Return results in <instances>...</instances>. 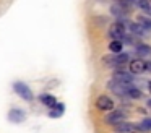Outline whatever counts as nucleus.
Returning a JSON list of instances; mask_svg holds the SVG:
<instances>
[{
	"instance_id": "obj_1",
	"label": "nucleus",
	"mask_w": 151,
	"mask_h": 133,
	"mask_svg": "<svg viewBox=\"0 0 151 133\" xmlns=\"http://www.w3.org/2000/svg\"><path fill=\"white\" fill-rule=\"evenodd\" d=\"M102 62H104L106 65H109V67L115 68V70H119V68H122L125 63H128L130 62V54H114V55H106L104 58H102Z\"/></svg>"
},
{
	"instance_id": "obj_2",
	"label": "nucleus",
	"mask_w": 151,
	"mask_h": 133,
	"mask_svg": "<svg viewBox=\"0 0 151 133\" xmlns=\"http://www.w3.org/2000/svg\"><path fill=\"white\" fill-rule=\"evenodd\" d=\"M127 34H128V29L125 28L124 23L115 21L109 26V36L112 37V41H122Z\"/></svg>"
},
{
	"instance_id": "obj_3",
	"label": "nucleus",
	"mask_w": 151,
	"mask_h": 133,
	"mask_svg": "<svg viewBox=\"0 0 151 133\" xmlns=\"http://www.w3.org/2000/svg\"><path fill=\"white\" fill-rule=\"evenodd\" d=\"M13 89H15V93L20 97H23L24 101H33L34 99V94H33V91H31V88L28 86L26 83H23V81H15Z\"/></svg>"
},
{
	"instance_id": "obj_4",
	"label": "nucleus",
	"mask_w": 151,
	"mask_h": 133,
	"mask_svg": "<svg viewBox=\"0 0 151 133\" xmlns=\"http://www.w3.org/2000/svg\"><path fill=\"white\" fill-rule=\"evenodd\" d=\"M125 119H127V112L125 110H120V109H114L111 110V112L106 115L104 122L109 123V125H119L120 122H125Z\"/></svg>"
},
{
	"instance_id": "obj_5",
	"label": "nucleus",
	"mask_w": 151,
	"mask_h": 133,
	"mask_svg": "<svg viewBox=\"0 0 151 133\" xmlns=\"http://www.w3.org/2000/svg\"><path fill=\"white\" fill-rule=\"evenodd\" d=\"M112 80L117 81V83H122V84L130 86V84H133V75H132L128 70H122V68H119V70H115L114 73H112Z\"/></svg>"
},
{
	"instance_id": "obj_6",
	"label": "nucleus",
	"mask_w": 151,
	"mask_h": 133,
	"mask_svg": "<svg viewBox=\"0 0 151 133\" xmlns=\"http://www.w3.org/2000/svg\"><path fill=\"white\" fill-rule=\"evenodd\" d=\"M128 71H130L132 75L143 73V71H146V62H145L143 58H133V60H130V63H128Z\"/></svg>"
},
{
	"instance_id": "obj_7",
	"label": "nucleus",
	"mask_w": 151,
	"mask_h": 133,
	"mask_svg": "<svg viewBox=\"0 0 151 133\" xmlns=\"http://www.w3.org/2000/svg\"><path fill=\"white\" fill-rule=\"evenodd\" d=\"M96 107L102 112H111V110H114V101L109 96H99L96 99Z\"/></svg>"
},
{
	"instance_id": "obj_8",
	"label": "nucleus",
	"mask_w": 151,
	"mask_h": 133,
	"mask_svg": "<svg viewBox=\"0 0 151 133\" xmlns=\"http://www.w3.org/2000/svg\"><path fill=\"white\" fill-rule=\"evenodd\" d=\"M109 89L112 91L114 94H117V96H125V93H127V89L130 86H133V84H130V86H127V84H122V83H117V81L111 80L109 81Z\"/></svg>"
},
{
	"instance_id": "obj_9",
	"label": "nucleus",
	"mask_w": 151,
	"mask_h": 133,
	"mask_svg": "<svg viewBox=\"0 0 151 133\" xmlns=\"http://www.w3.org/2000/svg\"><path fill=\"white\" fill-rule=\"evenodd\" d=\"M111 13L115 16V18H119V21H120V19H125V16H127L128 13H130V10H127L125 6H122L120 3L115 2L114 5L111 6Z\"/></svg>"
},
{
	"instance_id": "obj_10",
	"label": "nucleus",
	"mask_w": 151,
	"mask_h": 133,
	"mask_svg": "<svg viewBox=\"0 0 151 133\" xmlns=\"http://www.w3.org/2000/svg\"><path fill=\"white\" fill-rule=\"evenodd\" d=\"M24 119H26V114L21 109H10V112H8V120L13 123H23Z\"/></svg>"
},
{
	"instance_id": "obj_11",
	"label": "nucleus",
	"mask_w": 151,
	"mask_h": 133,
	"mask_svg": "<svg viewBox=\"0 0 151 133\" xmlns=\"http://www.w3.org/2000/svg\"><path fill=\"white\" fill-rule=\"evenodd\" d=\"M39 101L44 104L46 107H49V109H54L55 107V104H57V99H55V96H52V94H47V93H42L39 96Z\"/></svg>"
},
{
	"instance_id": "obj_12",
	"label": "nucleus",
	"mask_w": 151,
	"mask_h": 133,
	"mask_svg": "<svg viewBox=\"0 0 151 133\" xmlns=\"http://www.w3.org/2000/svg\"><path fill=\"white\" fill-rule=\"evenodd\" d=\"M115 130H117L119 133H133L135 130H137V127L130 122H120L119 125H115Z\"/></svg>"
},
{
	"instance_id": "obj_13",
	"label": "nucleus",
	"mask_w": 151,
	"mask_h": 133,
	"mask_svg": "<svg viewBox=\"0 0 151 133\" xmlns=\"http://www.w3.org/2000/svg\"><path fill=\"white\" fill-rule=\"evenodd\" d=\"M135 54H137L138 57H151V47L148 44H137Z\"/></svg>"
},
{
	"instance_id": "obj_14",
	"label": "nucleus",
	"mask_w": 151,
	"mask_h": 133,
	"mask_svg": "<svg viewBox=\"0 0 151 133\" xmlns=\"http://www.w3.org/2000/svg\"><path fill=\"white\" fill-rule=\"evenodd\" d=\"M128 29L133 36H146L148 34V29H145L141 24H138V23H130V26H128Z\"/></svg>"
},
{
	"instance_id": "obj_15",
	"label": "nucleus",
	"mask_w": 151,
	"mask_h": 133,
	"mask_svg": "<svg viewBox=\"0 0 151 133\" xmlns=\"http://www.w3.org/2000/svg\"><path fill=\"white\" fill-rule=\"evenodd\" d=\"M63 112H65V104H63V102H57L55 107L49 112V117H50V119H59V117L63 115Z\"/></svg>"
},
{
	"instance_id": "obj_16",
	"label": "nucleus",
	"mask_w": 151,
	"mask_h": 133,
	"mask_svg": "<svg viewBox=\"0 0 151 133\" xmlns=\"http://www.w3.org/2000/svg\"><path fill=\"white\" fill-rule=\"evenodd\" d=\"M125 96L130 97V99H140V97H143V91L137 86H130L127 89V93H125Z\"/></svg>"
},
{
	"instance_id": "obj_17",
	"label": "nucleus",
	"mask_w": 151,
	"mask_h": 133,
	"mask_svg": "<svg viewBox=\"0 0 151 133\" xmlns=\"http://www.w3.org/2000/svg\"><path fill=\"white\" fill-rule=\"evenodd\" d=\"M122 49H124V42L122 41H111V44H109V50L114 52V54H120Z\"/></svg>"
},
{
	"instance_id": "obj_18",
	"label": "nucleus",
	"mask_w": 151,
	"mask_h": 133,
	"mask_svg": "<svg viewBox=\"0 0 151 133\" xmlns=\"http://www.w3.org/2000/svg\"><path fill=\"white\" fill-rule=\"evenodd\" d=\"M137 127V130H140V132H150L151 130V119H143Z\"/></svg>"
},
{
	"instance_id": "obj_19",
	"label": "nucleus",
	"mask_w": 151,
	"mask_h": 133,
	"mask_svg": "<svg viewBox=\"0 0 151 133\" xmlns=\"http://www.w3.org/2000/svg\"><path fill=\"white\" fill-rule=\"evenodd\" d=\"M138 24H141L145 29H148L150 31L151 29V18H148V16H138Z\"/></svg>"
},
{
	"instance_id": "obj_20",
	"label": "nucleus",
	"mask_w": 151,
	"mask_h": 133,
	"mask_svg": "<svg viewBox=\"0 0 151 133\" xmlns=\"http://www.w3.org/2000/svg\"><path fill=\"white\" fill-rule=\"evenodd\" d=\"M146 71L151 73V62H146Z\"/></svg>"
},
{
	"instance_id": "obj_21",
	"label": "nucleus",
	"mask_w": 151,
	"mask_h": 133,
	"mask_svg": "<svg viewBox=\"0 0 151 133\" xmlns=\"http://www.w3.org/2000/svg\"><path fill=\"white\" fill-rule=\"evenodd\" d=\"M148 89H150V93H151V81H148Z\"/></svg>"
},
{
	"instance_id": "obj_22",
	"label": "nucleus",
	"mask_w": 151,
	"mask_h": 133,
	"mask_svg": "<svg viewBox=\"0 0 151 133\" xmlns=\"http://www.w3.org/2000/svg\"><path fill=\"white\" fill-rule=\"evenodd\" d=\"M148 107H150V109H151V99L148 101Z\"/></svg>"
}]
</instances>
